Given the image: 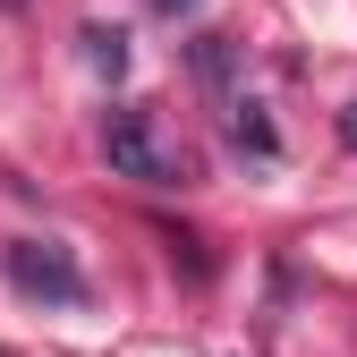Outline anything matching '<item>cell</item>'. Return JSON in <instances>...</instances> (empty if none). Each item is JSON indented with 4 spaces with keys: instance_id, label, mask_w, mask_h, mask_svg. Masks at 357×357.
<instances>
[{
    "instance_id": "1",
    "label": "cell",
    "mask_w": 357,
    "mask_h": 357,
    "mask_svg": "<svg viewBox=\"0 0 357 357\" xmlns=\"http://www.w3.org/2000/svg\"><path fill=\"white\" fill-rule=\"evenodd\" d=\"M102 153H111V170H119V178H145V188H188V178H196L188 145H178L153 111H111Z\"/></svg>"
},
{
    "instance_id": "2",
    "label": "cell",
    "mask_w": 357,
    "mask_h": 357,
    "mask_svg": "<svg viewBox=\"0 0 357 357\" xmlns=\"http://www.w3.org/2000/svg\"><path fill=\"white\" fill-rule=\"evenodd\" d=\"M9 281H17L26 298H60V306L85 298V273H77L52 238H17V247H9Z\"/></svg>"
},
{
    "instance_id": "3",
    "label": "cell",
    "mask_w": 357,
    "mask_h": 357,
    "mask_svg": "<svg viewBox=\"0 0 357 357\" xmlns=\"http://www.w3.org/2000/svg\"><path fill=\"white\" fill-rule=\"evenodd\" d=\"M230 137H238L247 153H281V137H273V119H264L255 102H230Z\"/></svg>"
},
{
    "instance_id": "4",
    "label": "cell",
    "mask_w": 357,
    "mask_h": 357,
    "mask_svg": "<svg viewBox=\"0 0 357 357\" xmlns=\"http://www.w3.org/2000/svg\"><path fill=\"white\" fill-rule=\"evenodd\" d=\"M85 60H94L102 77H119V68H128V34H119V26H85Z\"/></svg>"
},
{
    "instance_id": "5",
    "label": "cell",
    "mask_w": 357,
    "mask_h": 357,
    "mask_svg": "<svg viewBox=\"0 0 357 357\" xmlns=\"http://www.w3.org/2000/svg\"><path fill=\"white\" fill-rule=\"evenodd\" d=\"M153 9H162V17H188V9H196V0H153Z\"/></svg>"
},
{
    "instance_id": "6",
    "label": "cell",
    "mask_w": 357,
    "mask_h": 357,
    "mask_svg": "<svg viewBox=\"0 0 357 357\" xmlns=\"http://www.w3.org/2000/svg\"><path fill=\"white\" fill-rule=\"evenodd\" d=\"M340 128H349V145H357V102H349V119H340Z\"/></svg>"
}]
</instances>
